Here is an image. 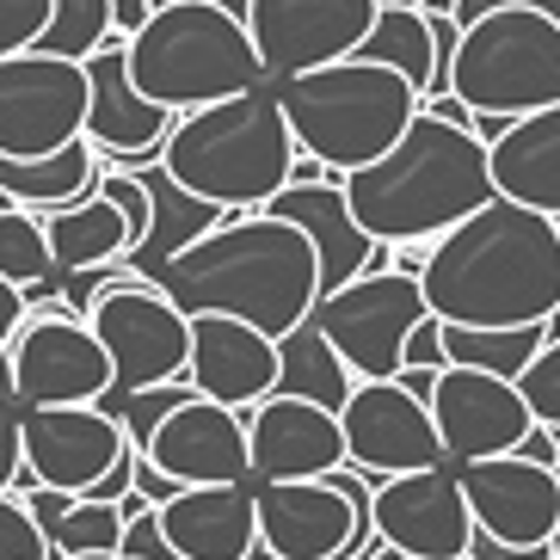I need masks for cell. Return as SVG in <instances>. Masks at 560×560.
<instances>
[{"mask_svg":"<svg viewBox=\"0 0 560 560\" xmlns=\"http://www.w3.org/2000/svg\"><path fill=\"white\" fill-rule=\"evenodd\" d=\"M419 290L456 327H529L560 302V222L493 191L425 247Z\"/></svg>","mask_w":560,"mask_h":560,"instance_id":"6da1fadb","label":"cell"},{"mask_svg":"<svg viewBox=\"0 0 560 560\" xmlns=\"http://www.w3.org/2000/svg\"><path fill=\"white\" fill-rule=\"evenodd\" d=\"M154 283L179 308L241 314L278 339L320 302V259L296 222L271 210H229L210 234L173 253Z\"/></svg>","mask_w":560,"mask_h":560,"instance_id":"7a4b0ae2","label":"cell"},{"mask_svg":"<svg viewBox=\"0 0 560 560\" xmlns=\"http://www.w3.org/2000/svg\"><path fill=\"white\" fill-rule=\"evenodd\" d=\"M346 203L376 241H438L468 210L493 198L487 142L462 124H444L438 112H412V124L376 154L351 166Z\"/></svg>","mask_w":560,"mask_h":560,"instance_id":"3957f363","label":"cell"},{"mask_svg":"<svg viewBox=\"0 0 560 560\" xmlns=\"http://www.w3.org/2000/svg\"><path fill=\"white\" fill-rule=\"evenodd\" d=\"M290 161H296V136L278 112V93L265 86L179 112L161 149V166L185 191L229 210H259L278 185H290Z\"/></svg>","mask_w":560,"mask_h":560,"instance_id":"277c9868","label":"cell"},{"mask_svg":"<svg viewBox=\"0 0 560 560\" xmlns=\"http://www.w3.org/2000/svg\"><path fill=\"white\" fill-rule=\"evenodd\" d=\"M271 93H278V112L296 136V149L327 161L332 173L376 161L412 124V112L425 105L407 74H395L388 62H370L358 50L296 68V74H278Z\"/></svg>","mask_w":560,"mask_h":560,"instance_id":"5b68a950","label":"cell"},{"mask_svg":"<svg viewBox=\"0 0 560 560\" xmlns=\"http://www.w3.org/2000/svg\"><path fill=\"white\" fill-rule=\"evenodd\" d=\"M124 68L166 112H191V105L229 100V93H247L265 81L247 19L222 13L215 0L149 7V19L124 37Z\"/></svg>","mask_w":560,"mask_h":560,"instance_id":"8992f818","label":"cell"},{"mask_svg":"<svg viewBox=\"0 0 560 560\" xmlns=\"http://www.w3.org/2000/svg\"><path fill=\"white\" fill-rule=\"evenodd\" d=\"M450 93L468 112H542L560 100V19L536 7H493L462 25Z\"/></svg>","mask_w":560,"mask_h":560,"instance_id":"52a82bcc","label":"cell"},{"mask_svg":"<svg viewBox=\"0 0 560 560\" xmlns=\"http://www.w3.org/2000/svg\"><path fill=\"white\" fill-rule=\"evenodd\" d=\"M86 327L112 358V395L185 376L191 351V308L166 296L154 278H124L86 302Z\"/></svg>","mask_w":560,"mask_h":560,"instance_id":"ba28073f","label":"cell"},{"mask_svg":"<svg viewBox=\"0 0 560 560\" xmlns=\"http://www.w3.org/2000/svg\"><path fill=\"white\" fill-rule=\"evenodd\" d=\"M419 314H425V290L412 271H358L314 302L308 320L327 332V346L346 358L351 376H395L400 339Z\"/></svg>","mask_w":560,"mask_h":560,"instance_id":"9c48e42d","label":"cell"},{"mask_svg":"<svg viewBox=\"0 0 560 560\" xmlns=\"http://www.w3.org/2000/svg\"><path fill=\"white\" fill-rule=\"evenodd\" d=\"M86 136V62L50 50L0 56V154H50Z\"/></svg>","mask_w":560,"mask_h":560,"instance_id":"30bf717a","label":"cell"},{"mask_svg":"<svg viewBox=\"0 0 560 560\" xmlns=\"http://www.w3.org/2000/svg\"><path fill=\"white\" fill-rule=\"evenodd\" d=\"M13 346V400L19 407H68L112 395V358L81 314L37 308L19 320Z\"/></svg>","mask_w":560,"mask_h":560,"instance_id":"8fae6325","label":"cell"},{"mask_svg":"<svg viewBox=\"0 0 560 560\" xmlns=\"http://www.w3.org/2000/svg\"><path fill=\"white\" fill-rule=\"evenodd\" d=\"M339 431H346V462L363 468L370 480L444 462V438H438L431 407L419 395H407L395 376L351 382V395L339 400Z\"/></svg>","mask_w":560,"mask_h":560,"instance_id":"7c38bea8","label":"cell"},{"mask_svg":"<svg viewBox=\"0 0 560 560\" xmlns=\"http://www.w3.org/2000/svg\"><path fill=\"white\" fill-rule=\"evenodd\" d=\"M370 511H376V536L395 555L456 560V555H468V536H475L462 480L450 475L444 462L407 468V475H382L376 493H370Z\"/></svg>","mask_w":560,"mask_h":560,"instance_id":"4fadbf2b","label":"cell"},{"mask_svg":"<svg viewBox=\"0 0 560 560\" xmlns=\"http://www.w3.org/2000/svg\"><path fill=\"white\" fill-rule=\"evenodd\" d=\"M370 19L376 0H247V37L259 50L265 81L351 56Z\"/></svg>","mask_w":560,"mask_h":560,"instance_id":"5bb4252c","label":"cell"},{"mask_svg":"<svg viewBox=\"0 0 560 560\" xmlns=\"http://www.w3.org/2000/svg\"><path fill=\"white\" fill-rule=\"evenodd\" d=\"M462 499L475 529L499 536V542H548L560 529V480L548 462H529L517 450L462 462Z\"/></svg>","mask_w":560,"mask_h":560,"instance_id":"9a60e30c","label":"cell"},{"mask_svg":"<svg viewBox=\"0 0 560 560\" xmlns=\"http://www.w3.org/2000/svg\"><path fill=\"white\" fill-rule=\"evenodd\" d=\"M19 444H25V468L44 487L86 493L124 456L130 438L117 425V412H105L100 400H68V407H25L19 412Z\"/></svg>","mask_w":560,"mask_h":560,"instance_id":"2e32d148","label":"cell"},{"mask_svg":"<svg viewBox=\"0 0 560 560\" xmlns=\"http://www.w3.org/2000/svg\"><path fill=\"white\" fill-rule=\"evenodd\" d=\"M259 210L283 215V222H296L308 234L314 259H320V296L351 283L358 271H395V241H376V234L363 229L358 215L346 203V185L339 179H290L278 185Z\"/></svg>","mask_w":560,"mask_h":560,"instance_id":"e0dca14e","label":"cell"},{"mask_svg":"<svg viewBox=\"0 0 560 560\" xmlns=\"http://www.w3.org/2000/svg\"><path fill=\"white\" fill-rule=\"evenodd\" d=\"M431 419L444 438V462H475L499 456L529 431V407L511 376H487L468 363H444L438 388H431Z\"/></svg>","mask_w":560,"mask_h":560,"instance_id":"ac0fdd59","label":"cell"},{"mask_svg":"<svg viewBox=\"0 0 560 560\" xmlns=\"http://www.w3.org/2000/svg\"><path fill=\"white\" fill-rule=\"evenodd\" d=\"M185 382L222 407L247 412L253 400L271 395L278 382V339L241 314L191 308V351H185Z\"/></svg>","mask_w":560,"mask_h":560,"instance_id":"d6986e66","label":"cell"},{"mask_svg":"<svg viewBox=\"0 0 560 560\" xmlns=\"http://www.w3.org/2000/svg\"><path fill=\"white\" fill-rule=\"evenodd\" d=\"M142 456L154 468L179 480V487H198V480H247V412L241 407H222L210 395H191L166 412L161 425L149 431Z\"/></svg>","mask_w":560,"mask_h":560,"instance_id":"ffe728a7","label":"cell"},{"mask_svg":"<svg viewBox=\"0 0 560 560\" xmlns=\"http://www.w3.org/2000/svg\"><path fill=\"white\" fill-rule=\"evenodd\" d=\"M346 462L339 412L302 395H265L247 407V468L259 480H302Z\"/></svg>","mask_w":560,"mask_h":560,"instance_id":"44dd1931","label":"cell"},{"mask_svg":"<svg viewBox=\"0 0 560 560\" xmlns=\"http://www.w3.org/2000/svg\"><path fill=\"white\" fill-rule=\"evenodd\" d=\"M166 105H154L124 68V37H105L86 56V142L112 154H161L166 130H173Z\"/></svg>","mask_w":560,"mask_h":560,"instance_id":"7402d4cb","label":"cell"},{"mask_svg":"<svg viewBox=\"0 0 560 560\" xmlns=\"http://www.w3.org/2000/svg\"><path fill=\"white\" fill-rule=\"evenodd\" d=\"M166 542L185 560H241L259 542V511H253V487L247 480H198L154 505Z\"/></svg>","mask_w":560,"mask_h":560,"instance_id":"603a6c76","label":"cell"},{"mask_svg":"<svg viewBox=\"0 0 560 560\" xmlns=\"http://www.w3.org/2000/svg\"><path fill=\"white\" fill-rule=\"evenodd\" d=\"M487 166L499 198H517L560 222V100L511 117L499 142H487Z\"/></svg>","mask_w":560,"mask_h":560,"instance_id":"cb8c5ba5","label":"cell"},{"mask_svg":"<svg viewBox=\"0 0 560 560\" xmlns=\"http://www.w3.org/2000/svg\"><path fill=\"white\" fill-rule=\"evenodd\" d=\"M136 179L149 185V241L130 253V265L142 271V278H161V265L179 247H191L198 234H210L215 222L229 215V203H210V198H198V191H185L161 161H142Z\"/></svg>","mask_w":560,"mask_h":560,"instance_id":"d4e9b609","label":"cell"},{"mask_svg":"<svg viewBox=\"0 0 560 560\" xmlns=\"http://www.w3.org/2000/svg\"><path fill=\"white\" fill-rule=\"evenodd\" d=\"M44 215V241H50V265L56 271H81V265H105V259H124L130 234H124V210L105 198L100 185L86 198H68L50 203Z\"/></svg>","mask_w":560,"mask_h":560,"instance_id":"484cf974","label":"cell"},{"mask_svg":"<svg viewBox=\"0 0 560 560\" xmlns=\"http://www.w3.org/2000/svg\"><path fill=\"white\" fill-rule=\"evenodd\" d=\"M25 499V511L37 517L44 542H50V560L62 555H117V536H124V517L117 505L105 499H86V493H68V487H44L37 480Z\"/></svg>","mask_w":560,"mask_h":560,"instance_id":"4316f807","label":"cell"},{"mask_svg":"<svg viewBox=\"0 0 560 560\" xmlns=\"http://www.w3.org/2000/svg\"><path fill=\"white\" fill-rule=\"evenodd\" d=\"M0 185H7V198L25 203V210H50V203H68V198H86L93 185H100V154L86 136L62 142L50 154H0Z\"/></svg>","mask_w":560,"mask_h":560,"instance_id":"83f0119b","label":"cell"},{"mask_svg":"<svg viewBox=\"0 0 560 560\" xmlns=\"http://www.w3.org/2000/svg\"><path fill=\"white\" fill-rule=\"evenodd\" d=\"M351 382L358 376L346 370V358L327 346V332L314 320H296L290 332H278V382H271V395H302V400H320V407L339 412Z\"/></svg>","mask_w":560,"mask_h":560,"instance_id":"f1b7e54d","label":"cell"},{"mask_svg":"<svg viewBox=\"0 0 560 560\" xmlns=\"http://www.w3.org/2000/svg\"><path fill=\"white\" fill-rule=\"evenodd\" d=\"M358 56L388 62L395 74H407V81L419 86V100H425V81H431V19H425V7H382L376 0V19H370V32L358 37Z\"/></svg>","mask_w":560,"mask_h":560,"instance_id":"f546056e","label":"cell"},{"mask_svg":"<svg viewBox=\"0 0 560 560\" xmlns=\"http://www.w3.org/2000/svg\"><path fill=\"white\" fill-rule=\"evenodd\" d=\"M542 339V320H529V327H456V320H444V363H468V370L517 382V370L536 358Z\"/></svg>","mask_w":560,"mask_h":560,"instance_id":"4dcf8cb0","label":"cell"},{"mask_svg":"<svg viewBox=\"0 0 560 560\" xmlns=\"http://www.w3.org/2000/svg\"><path fill=\"white\" fill-rule=\"evenodd\" d=\"M105 37H117L112 0H50V19H44V32H37L32 50H50V56H74V62H86Z\"/></svg>","mask_w":560,"mask_h":560,"instance_id":"1f68e13d","label":"cell"},{"mask_svg":"<svg viewBox=\"0 0 560 560\" xmlns=\"http://www.w3.org/2000/svg\"><path fill=\"white\" fill-rule=\"evenodd\" d=\"M44 271H56V265H50V241H44V215L25 210V203L0 210V278L25 290V283L44 278Z\"/></svg>","mask_w":560,"mask_h":560,"instance_id":"d6a6232c","label":"cell"},{"mask_svg":"<svg viewBox=\"0 0 560 560\" xmlns=\"http://www.w3.org/2000/svg\"><path fill=\"white\" fill-rule=\"evenodd\" d=\"M517 395H524L529 419H542V425H560V332H548L536 358L517 370Z\"/></svg>","mask_w":560,"mask_h":560,"instance_id":"836d02e7","label":"cell"},{"mask_svg":"<svg viewBox=\"0 0 560 560\" xmlns=\"http://www.w3.org/2000/svg\"><path fill=\"white\" fill-rule=\"evenodd\" d=\"M0 560H50L44 529H37V517L25 511V499L13 487L0 493Z\"/></svg>","mask_w":560,"mask_h":560,"instance_id":"e575fe53","label":"cell"},{"mask_svg":"<svg viewBox=\"0 0 560 560\" xmlns=\"http://www.w3.org/2000/svg\"><path fill=\"white\" fill-rule=\"evenodd\" d=\"M44 19H50V0H0V56L32 50Z\"/></svg>","mask_w":560,"mask_h":560,"instance_id":"d590c367","label":"cell"},{"mask_svg":"<svg viewBox=\"0 0 560 560\" xmlns=\"http://www.w3.org/2000/svg\"><path fill=\"white\" fill-rule=\"evenodd\" d=\"M117 555H130V560H185L179 548L166 542V529H161V517H154V505H149V511H136V517H124Z\"/></svg>","mask_w":560,"mask_h":560,"instance_id":"8d00e7d4","label":"cell"},{"mask_svg":"<svg viewBox=\"0 0 560 560\" xmlns=\"http://www.w3.org/2000/svg\"><path fill=\"white\" fill-rule=\"evenodd\" d=\"M400 363H425V370L444 363V320H438L431 308L407 327V339H400Z\"/></svg>","mask_w":560,"mask_h":560,"instance_id":"74e56055","label":"cell"},{"mask_svg":"<svg viewBox=\"0 0 560 560\" xmlns=\"http://www.w3.org/2000/svg\"><path fill=\"white\" fill-rule=\"evenodd\" d=\"M468 560H555V555H548V542H499V536L475 529L468 536Z\"/></svg>","mask_w":560,"mask_h":560,"instance_id":"f35d334b","label":"cell"},{"mask_svg":"<svg viewBox=\"0 0 560 560\" xmlns=\"http://www.w3.org/2000/svg\"><path fill=\"white\" fill-rule=\"evenodd\" d=\"M130 487H136V493H142V499H149V505H166V499L179 493V480L166 475V468H154V462H149V456H142V450H136V468H130Z\"/></svg>","mask_w":560,"mask_h":560,"instance_id":"ab89813d","label":"cell"},{"mask_svg":"<svg viewBox=\"0 0 560 560\" xmlns=\"http://www.w3.org/2000/svg\"><path fill=\"white\" fill-rule=\"evenodd\" d=\"M19 462H25V444H19V412H13V407H0V493L13 487Z\"/></svg>","mask_w":560,"mask_h":560,"instance_id":"60d3db41","label":"cell"},{"mask_svg":"<svg viewBox=\"0 0 560 560\" xmlns=\"http://www.w3.org/2000/svg\"><path fill=\"white\" fill-rule=\"evenodd\" d=\"M517 456H529V462H548L555 468V456H560V438H555V425H542V419H529V431L517 438Z\"/></svg>","mask_w":560,"mask_h":560,"instance_id":"b9f144b4","label":"cell"},{"mask_svg":"<svg viewBox=\"0 0 560 560\" xmlns=\"http://www.w3.org/2000/svg\"><path fill=\"white\" fill-rule=\"evenodd\" d=\"M493 7H536V13H555L560 19V0H456L450 13H456V25H468V19L493 13Z\"/></svg>","mask_w":560,"mask_h":560,"instance_id":"7bdbcfd3","label":"cell"},{"mask_svg":"<svg viewBox=\"0 0 560 560\" xmlns=\"http://www.w3.org/2000/svg\"><path fill=\"white\" fill-rule=\"evenodd\" d=\"M25 314H32V308H25V290H19V283H7V278H0V339H13V332H19V320H25Z\"/></svg>","mask_w":560,"mask_h":560,"instance_id":"ee69618b","label":"cell"},{"mask_svg":"<svg viewBox=\"0 0 560 560\" xmlns=\"http://www.w3.org/2000/svg\"><path fill=\"white\" fill-rule=\"evenodd\" d=\"M149 19V0H112V25H117V37H130L136 25Z\"/></svg>","mask_w":560,"mask_h":560,"instance_id":"f6af8a7d","label":"cell"},{"mask_svg":"<svg viewBox=\"0 0 560 560\" xmlns=\"http://www.w3.org/2000/svg\"><path fill=\"white\" fill-rule=\"evenodd\" d=\"M0 407H19L13 400V346L0 339Z\"/></svg>","mask_w":560,"mask_h":560,"instance_id":"bcb514c9","label":"cell"},{"mask_svg":"<svg viewBox=\"0 0 560 560\" xmlns=\"http://www.w3.org/2000/svg\"><path fill=\"white\" fill-rule=\"evenodd\" d=\"M241 560H283V555H271V548H265V542H253V548H247V555H241Z\"/></svg>","mask_w":560,"mask_h":560,"instance_id":"7dc6e473","label":"cell"},{"mask_svg":"<svg viewBox=\"0 0 560 560\" xmlns=\"http://www.w3.org/2000/svg\"><path fill=\"white\" fill-rule=\"evenodd\" d=\"M222 13H234V19H247V0H215Z\"/></svg>","mask_w":560,"mask_h":560,"instance_id":"c3c4849f","label":"cell"},{"mask_svg":"<svg viewBox=\"0 0 560 560\" xmlns=\"http://www.w3.org/2000/svg\"><path fill=\"white\" fill-rule=\"evenodd\" d=\"M382 7H425V0H382Z\"/></svg>","mask_w":560,"mask_h":560,"instance_id":"681fc988","label":"cell"},{"mask_svg":"<svg viewBox=\"0 0 560 560\" xmlns=\"http://www.w3.org/2000/svg\"><path fill=\"white\" fill-rule=\"evenodd\" d=\"M62 560H112V555H62Z\"/></svg>","mask_w":560,"mask_h":560,"instance_id":"f907efd6","label":"cell"},{"mask_svg":"<svg viewBox=\"0 0 560 560\" xmlns=\"http://www.w3.org/2000/svg\"><path fill=\"white\" fill-rule=\"evenodd\" d=\"M0 210H13V198H7V185H0Z\"/></svg>","mask_w":560,"mask_h":560,"instance_id":"816d5d0a","label":"cell"},{"mask_svg":"<svg viewBox=\"0 0 560 560\" xmlns=\"http://www.w3.org/2000/svg\"><path fill=\"white\" fill-rule=\"evenodd\" d=\"M400 560H419V555H400ZM456 560H468V555H456Z\"/></svg>","mask_w":560,"mask_h":560,"instance_id":"f5cc1de1","label":"cell"},{"mask_svg":"<svg viewBox=\"0 0 560 560\" xmlns=\"http://www.w3.org/2000/svg\"><path fill=\"white\" fill-rule=\"evenodd\" d=\"M555 480H560V456H555Z\"/></svg>","mask_w":560,"mask_h":560,"instance_id":"db71d44e","label":"cell"},{"mask_svg":"<svg viewBox=\"0 0 560 560\" xmlns=\"http://www.w3.org/2000/svg\"><path fill=\"white\" fill-rule=\"evenodd\" d=\"M112 560H130V555H112Z\"/></svg>","mask_w":560,"mask_h":560,"instance_id":"11a10c76","label":"cell"}]
</instances>
